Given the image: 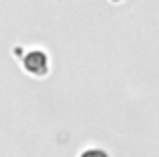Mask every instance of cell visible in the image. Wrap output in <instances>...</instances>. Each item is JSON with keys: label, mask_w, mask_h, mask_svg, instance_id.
I'll list each match as a JSON object with an SVG mask.
<instances>
[{"label": "cell", "mask_w": 159, "mask_h": 157, "mask_svg": "<svg viewBox=\"0 0 159 157\" xmlns=\"http://www.w3.org/2000/svg\"><path fill=\"white\" fill-rule=\"evenodd\" d=\"M23 65L29 74L37 76V78H43V76L49 72V61H47V55L43 51H31L27 57L23 59Z\"/></svg>", "instance_id": "cell-1"}]
</instances>
